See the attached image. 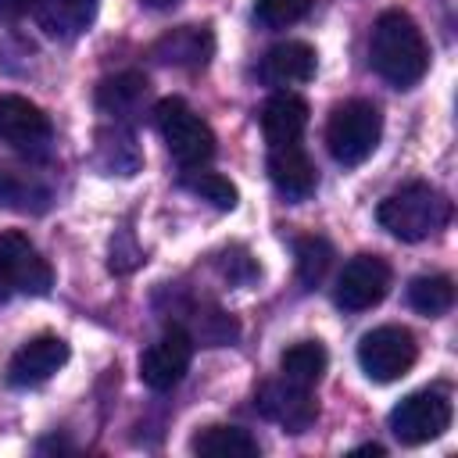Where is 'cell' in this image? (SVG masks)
<instances>
[{"mask_svg":"<svg viewBox=\"0 0 458 458\" xmlns=\"http://www.w3.org/2000/svg\"><path fill=\"white\" fill-rule=\"evenodd\" d=\"M369 64L372 72L397 86V89H411L426 68H429V47H426V36L422 29L415 25L411 14L404 11H383L376 21H372V32H369Z\"/></svg>","mask_w":458,"mask_h":458,"instance_id":"obj_1","label":"cell"},{"mask_svg":"<svg viewBox=\"0 0 458 458\" xmlns=\"http://www.w3.org/2000/svg\"><path fill=\"white\" fill-rule=\"evenodd\" d=\"M376 218L390 236L419 243L437 236L451 222V200L429 182H408L376 208Z\"/></svg>","mask_w":458,"mask_h":458,"instance_id":"obj_2","label":"cell"},{"mask_svg":"<svg viewBox=\"0 0 458 458\" xmlns=\"http://www.w3.org/2000/svg\"><path fill=\"white\" fill-rule=\"evenodd\" d=\"M383 136V114L372 100H344L329 111L326 122V147L333 154V161H340L344 168H354L361 161L372 157V150L379 147Z\"/></svg>","mask_w":458,"mask_h":458,"instance_id":"obj_3","label":"cell"},{"mask_svg":"<svg viewBox=\"0 0 458 458\" xmlns=\"http://www.w3.org/2000/svg\"><path fill=\"white\" fill-rule=\"evenodd\" d=\"M154 122H157V132H161L168 154L182 168H200V165L211 161V154H215V132H211V125L182 97L157 100Z\"/></svg>","mask_w":458,"mask_h":458,"instance_id":"obj_4","label":"cell"},{"mask_svg":"<svg viewBox=\"0 0 458 458\" xmlns=\"http://www.w3.org/2000/svg\"><path fill=\"white\" fill-rule=\"evenodd\" d=\"M419 344L404 326H376L358 340V365L372 383H394L411 372Z\"/></svg>","mask_w":458,"mask_h":458,"instance_id":"obj_5","label":"cell"},{"mask_svg":"<svg viewBox=\"0 0 458 458\" xmlns=\"http://www.w3.org/2000/svg\"><path fill=\"white\" fill-rule=\"evenodd\" d=\"M386 422L404 447H419L437 440L451 426V401L444 390H415L394 404Z\"/></svg>","mask_w":458,"mask_h":458,"instance_id":"obj_6","label":"cell"},{"mask_svg":"<svg viewBox=\"0 0 458 458\" xmlns=\"http://www.w3.org/2000/svg\"><path fill=\"white\" fill-rule=\"evenodd\" d=\"M193 361V336L182 326H168L143 354H140V379L154 394H165L179 386V379L190 372Z\"/></svg>","mask_w":458,"mask_h":458,"instance_id":"obj_7","label":"cell"},{"mask_svg":"<svg viewBox=\"0 0 458 458\" xmlns=\"http://www.w3.org/2000/svg\"><path fill=\"white\" fill-rule=\"evenodd\" d=\"M254 408L261 419L283 426L286 433H304L318 419V404L311 397V386H301L293 379H265L254 390Z\"/></svg>","mask_w":458,"mask_h":458,"instance_id":"obj_8","label":"cell"},{"mask_svg":"<svg viewBox=\"0 0 458 458\" xmlns=\"http://www.w3.org/2000/svg\"><path fill=\"white\" fill-rule=\"evenodd\" d=\"M390 279H394V272L379 254H354L344 265V272L336 276L333 301L344 311H369L386 297Z\"/></svg>","mask_w":458,"mask_h":458,"instance_id":"obj_9","label":"cell"},{"mask_svg":"<svg viewBox=\"0 0 458 458\" xmlns=\"http://www.w3.org/2000/svg\"><path fill=\"white\" fill-rule=\"evenodd\" d=\"M0 140L7 147H14L18 154L43 157L50 150L54 125L43 107H36L32 100H25L18 93H7V97H0Z\"/></svg>","mask_w":458,"mask_h":458,"instance_id":"obj_10","label":"cell"},{"mask_svg":"<svg viewBox=\"0 0 458 458\" xmlns=\"http://www.w3.org/2000/svg\"><path fill=\"white\" fill-rule=\"evenodd\" d=\"M0 265H4V276L11 283V290L18 293H29V297H47L50 286H54V268L50 261L36 250V243L11 229V233H0Z\"/></svg>","mask_w":458,"mask_h":458,"instance_id":"obj_11","label":"cell"},{"mask_svg":"<svg viewBox=\"0 0 458 458\" xmlns=\"http://www.w3.org/2000/svg\"><path fill=\"white\" fill-rule=\"evenodd\" d=\"M68 361V344L54 333H39L32 340H25L11 361H7V383L18 386V390H29V386H39L47 383L61 365Z\"/></svg>","mask_w":458,"mask_h":458,"instance_id":"obj_12","label":"cell"},{"mask_svg":"<svg viewBox=\"0 0 458 458\" xmlns=\"http://www.w3.org/2000/svg\"><path fill=\"white\" fill-rule=\"evenodd\" d=\"M268 179L272 186L286 197V200H304L315 193L318 186V172L311 165V157L301 150V143H283V147H268Z\"/></svg>","mask_w":458,"mask_h":458,"instance_id":"obj_13","label":"cell"},{"mask_svg":"<svg viewBox=\"0 0 458 458\" xmlns=\"http://www.w3.org/2000/svg\"><path fill=\"white\" fill-rule=\"evenodd\" d=\"M215 54V32L208 25H179L154 39L150 57L172 68H204Z\"/></svg>","mask_w":458,"mask_h":458,"instance_id":"obj_14","label":"cell"},{"mask_svg":"<svg viewBox=\"0 0 458 458\" xmlns=\"http://www.w3.org/2000/svg\"><path fill=\"white\" fill-rule=\"evenodd\" d=\"M261 132H265V143L268 147H283V143H301L304 129H308V100L290 93V89H279L272 93L265 104H261Z\"/></svg>","mask_w":458,"mask_h":458,"instance_id":"obj_15","label":"cell"},{"mask_svg":"<svg viewBox=\"0 0 458 458\" xmlns=\"http://www.w3.org/2000/svg\"><path fill=\"white\" fill-rule=\"evenodd\" d=\"M315 50L301 39H286V43H276L265 57H261V82L265 86H276V89H290V86H301V82H311L315 79Z\"/></svg>","mask_w":458,"mask_h":458,"instance_id":"obj_16","label":"cell"},{"mask_svg":"<svg viewBox=\"0 0 458 458\" xmlns=\"http://www.w3.org/2000/svg\"><path fill=\"white\" fill-rule=\"evenodd\" d=\"M50 186L29 172V168H14V165H0V208L4 211H18V215H43L50 208Z\"/></svg>","mask_w":458,"mask_h":458,"instance_id":"obj_17","label":"cell"},{"mask_svg":"<svg viewBox=\"0 0 458 458\" xmlns=\"http://www.w3.org/2000/svg\"><path fill=\"white\" fill-rule=\"evenodd\" d=\"M32 14L47 36L75 39L89 29L97 14V0H32Z\"/></svg>","mask_w":458,"mask_h":458,"instance_id":"obj_18","label":"cell"},{"mask_svg":"<svg viewBox=\"0 0 458 458\" xmlns=\"http://www.w3.org/2000/svg\"><path fill=\"white\" fill-rule=\"evenodd\" d=\"M147 93H150L147 75H140V72H118V75H111V79H104L97 86V107L104 114L129 118L147 100Z\"/></svg>","mask_w":458,"mask_h":458,"instance_id":"obj_19","label":"cell"},{"mask_svg":"<svg viewBox=\"0 0 458 458\" xmlns=\"http://www.w3.org/2000/svg\"><path fill=\"white\" fill-rule=\"evenodd\" d=\"M190 447L193 454H208V458H258L261 454L258 440L240 426H204L190 440Z\"/></svg>","mask_w":458,"mask_h":458,"instance_id":"obj_20","label":"cell"},{"mask_svg":"<svg viewBox=\"0 0 458 458\" xmlns=\"http://www.w3.org/2000/svg\"><path fill=\"white\" fill-rule=\"evenodd\" d=\"M326 365H329V354H326V347L318 340H301V344L286 347L283 358H279L283 376L301 383V386H315L326 376Z\"/></svg>","mask_w":458,"mask_h":458,"instance_id":"obj_21","label":"cell"},{"mask_svg":"<svg viewBox=\"0 0 458 458\" xmlns=\"http://www.w3.org/2000/svg\"><path fill=\"white\" fill-rule=\"evenodd\" d=\"M408 304H411L419 315H426V318L444 315V311L454 304V283H451V276H440V272H433V276H415V279L408 283Z\"/></svg>","mask_w":458,"mask_h":458,"instance_id":"obj_22","label":"cell"},{"mask_svg":"<svg viewBox=\"0 0 458 458\" xmlns=\"http://www.w3.org/2000/svg\"><path fill=\"white\" fill-rule=\"evenodd\" d=\"M179 182H182V190H190L193 197L208 200V204H211V208H218V211H233V208H236V200H240L236 186H233L225 175L208 172L204 165H200V168H186Z\"/></svg>","mask_w":458,"mask_h":458,"instance_id":"obj_23","label":"cell"},{"mask_svg":"<svg viewBox=\"0 0 458 458\" xmlns=\"http://www.w3.org/2000/svg\"><path fill=\"white\" fill-rule=\"evenodd\" d=\"M293 254H297V279L311 290L326 279L329 265H333V243L322 240V236H301L293 243Z\"/></svg>","mask_w":458,"mask_h":458,"instance_id":"obj_24","label":"cell"},{"mask_svg":"<svg viewBox=\"0 0 458 458\" xmlns=\"http://www.w3.org/2000/svg\"><path fill=\"white\" fill-rule=\"evenodd\" d=\"M97 154H100V168H104V172H118V175H125L118 154H125V157H132V161L140 165L136 140H132V132L122 129V125H114V129H100V132H97Z\"/></svg>","mask_w":458,"mask_h":458,"instance_id":"obj_25","label":"cell"},{"mask_svg":"<svg viewBox=\"0 0 458 458\" xmlns=\"http://www.w3.org/2000/svg\"><path fill=\"white\" fill-rule=\"evenodd\" d=\"M311 0H254V18L265 29H286L308 14Z\"/></svg>","mask_w":458,"mask_h":458,"instance_id":"obj_26","label":"cell"},{"mask_svg":"<svg viewBox=\"0 0 458 458\" xmlns=\"http://www.w3.org/2000/svg\"><path fill=\"white\" fill-rule=\"evenodd\" d=\"M218 268H222V276L229 279V283H250L254 276H258V265L247 258V250H240V247H233V250H225L222 258H218Z\"/></svg>","mask_w":458,"mask_h":458,"instance_id":"obj_27","label":"cell"},{"mask_svg":"<svg viewBox=\"0 0 458 458\" xmlns=\"http://www.w3.org/2000/svg\"><path fill=\"white\" fill-rule=\"evenodd\" d=\"M32 11V0H0V21H18Z\"/></svg>","mask_w":458,"mask_h":458,"instance_id":"obj_28","label":"cell"},{"mask_svg":"<svg viewBox=\"0 0 458 458\" xmlns=\"http://www.w3.org/2000/svg\"><path fill=\"white\" fill-rule=\"evenodd\" d=\"M14 290H11V283H7V276H4V265H0V301H7Z\"/></svg>","mask_w":458,"mask_h":458,"instance_id":"obj_29","label":"cell"},{"mask_svg":"<svg viewBox=\"0 0 458 458\" xmlns=\"http://www.w3.org/2000/svg\"><path fill=\"white\" fill-rule=\"evenodd\" d=\"M143 7H154V11H165V7H172V4H179V0H140Z\"/></svg>","mask_w":458,"mask_h":458,"instance_id":"obj_30","label":"cell"}]
</instances>
